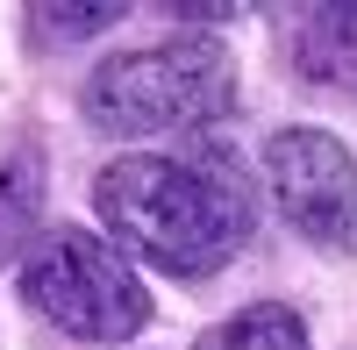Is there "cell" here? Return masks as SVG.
Wrapping results in <instances>:
<instances>
[{
	"label": "cell",
	"mask_w": 357,
	"mask_h": 350,
	"mask_svg": "<svg viewBox=\"0 0 357 350\" xmlns=\"http://www.w3.org/2000/svg\"><path fill=\"white\" fill-rule=\"evenodd\" d=\"M293 65L314 86H357V8H307L293 36Z\"/></svg>",
	"instance_id": "5"
},
{
	"label": "cell",
	"mask_w": 357,
	"mask_h": 350,
	"mask_svg": "<svg viewBox=\"0 0 357 350\" xmlns=\"http://www.w3.org/2000/svg\"><path fill=\"white\" fill-rule=\"evenodd\" d=\"M36 208H43V158L36 151L0 158V257H15V243L29 236Z\"/></svg>",
	"instance_id": "7"
},
{
	"label": "cell",
	"mask_w": 357,
	"mask_h": 350,
	"mask_svg": "<svg viewBox=\"0 0 357 350\" xmlns=\"http://www.w3.org/2000/svg\"><path fill=\"white\" fill-rule=\"evenodd\" d=\"M129 8L122 0H93V8H65V0H36L29 8V22H36V43H86V36H100V29H114Z\"/></svg>",
	"instance_id": "8"
},
{
	"label": "cell",
	"mask_w": 357,
	"mask_h": 350,
	"mask_svg": "<svg viewBox=\"0 0 357 350\" xmlns=\"http://www.w3.org/2000/svg\"><path fill=\"white\" fill-rule=\"evenodd\" d=\"M172 22H236V0H172Z\"/></svg>",
	"instance_id": "9"
},
{
	"label": "cell",
	"mask_w": 357,
	"mask_h": 350,
	"mask_svg": "<svg viewBox=\"0 0 357 350\" xmlns=\"http://www.w3.org/2000/svg\"><path fill=\"white\" fill-rule=\"evenodd\" d=\"M193 350H314V343H307V322H301L293 307L257 300V307H243V314H229V322L200 329Z\"/></svg>",
	"instance_id": "6"
},
{
	"label": "cell",
	"mask_w": 357,
	"mask_h": 350,
	"mask_svg": "<svg viewBox=\"0 0 357 350\" xmlns=\"http://www.w3.org/2000/svg\"><path fill=\"white\" fill-rule=\"evenodd\" d=\"M22 300L43 314L50 329H65L79 343H129L151 322V294L129 272V257L100 243L93 229H50L22 257Z\"/></svg>",
	"instance_id": "3"
},
{
	"label": "cell",
	"mask_w": 357,
	"mask_h": 350,
	"mask_svg": "<svg viewBox=\"0 0 357 350\" xmlns=\"http://www.w3.org/2000/svg\"><path fill=\"white\" fill-rule=\"evenodd\" d=\"M93 208L114 229L129 257H151L172 279H207L222 272L257 229L250 172L236 165L222 143H193V151H122L100 165Z\"/></svg>",
	"instance_id": "1"
},
{
	"label": "cell",
	"mask_w": 357,
	"mask_h": 350,
	"mask_svg": "<svg viewBox=\"0 0 357 350\" xmlns=\"http://www.w3.org/2000/svg\"><path fill=\"white\" fill-rule=\"evenodd\" d=\"M229 107H236V57L222 36H172L151 50H122L86 79V122L122 143L215 129Z\"/></svg>",
	"instance_id": "2"
},
{
	"label": "cell",
	"mask_w": 357,
	"mask_h": 350,
	"mask_svg": "<svg viewBox=\"0 0 357 350\" xmlns=\"http://www.w3.org/2000/svg\"><path fill=\"white\" fill-rule=\"evenodd\" d=\"M264 179H272L279 215L321 250H350L357 243V158L350 143L329 129L293 122L264 143Z\"/></svg>",
	"instance_id": "4"
}]
</instances>
